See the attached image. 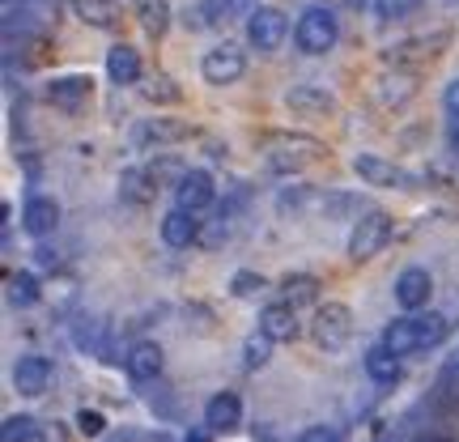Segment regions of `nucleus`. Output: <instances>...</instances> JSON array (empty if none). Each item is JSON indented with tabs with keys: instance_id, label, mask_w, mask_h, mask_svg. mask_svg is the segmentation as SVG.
Returning a JSON list of instances; mask_svg holds the SVG:
<instances>
[{
	"instance_id": "obj_17",
	"label": "nucleus",
	"mask_w": 459,
	"mask_h": 442,
	"mask_svg": "<svg viewBox=\"0 0 459 442\" xmlns=\"http://www.w3.org/2000/svg\"><path fill=\"white\" fill-rule=\"evenodd\" d=\"M162 238H166V247H192V243H200V221H196V213H187V209H170V213L162 217Z\"/></svg>"
},
{
	"instance_id": "obj_40",
	"label": "nucleus",
	"mask_w": 459,
	"mask_h": 442,
	"mask_svg": "<svg viewBox=\"0 0 459 442\" xmlns=\"http://www.w3.org/2000/svg\"><path fill=\"white\" fill-rule=\"evenodd\" d=\"M294 442H344V438L332 426H311V429H302Z\"/></svg>"
},
{
	"instance_id": "obj_31",
	"label": "nucleus",
	"mask_w": 459,
	"mask_h": 442,
	"mask_svg": "<svg viewBox=\"0 0 459 442\" xmlns=\"http://www.w3.org/2000/svg\"><path fill=\"white\" fill-rule=\"evenodd\" d=\"M34 434H39V421H34L30 412H13L0 426V442H34Z\"/></svg>"
},
{
	"instance_id": "obj_29",
	"label": "nucleus",
	"mask_w": 459,
	"mask_h": 442,
	"mask_svg": "<svg viewBox=\"0 0 459 442\" xmlns=\"http://www.w3.org/2000/svg\"><path fill=\"white\" fill-rule=\"evenodd\" d=\"M417 94V85H412V77H404V73H387L383 82H378V99L387 102V107H404V102Z\"/></svg>"
},
{
	"instance_id": "obj_42",
	"label": "nucleus",
	"mask_w": 459,
	"mask_h": 442,
	"mask_svg": "<svg viewBox=\"0 0 459 442\" xmlns=\"http://www.w3.org/2000/svg\"><path fill=\"white\" fill-rule=\"evenodd\" d=\"M443 107H446V111H451V115H459V77H455V82H451V85H446V90H443Z\"/></svg>"
},
{
	"instance_id": "obj_14",
	"label": "nucleus",
	"mask_w": 459,
	"mask_h": 442,
	"mask_svg": "<svg viewBox=\"0 0 459 442\" xmlns=\"http://www.w3.org/2000/svg\"><path fill=\"white\" fill-rule=\"evenodd\" d=\"M243 421V400L234 392H217L209 404H204V426L213 429V434H230V429H238Z\"/></svg>"
},
{
	"instance_id": "obj_24",
	"label": "nucleus",
	"mask_w": 459,
	"mask_h": 442,
	"mask_svg": "<svg viewBox=\"0 0 459 442\" xmlns=\"http://www.w3.org/2000/svg\"><path fill=\"white\" fill-rule=\"evenodd\" d=\"M366 375L375 378V383H383V387H392V383H400V358H395L387 344H375L366 353Z\"/></svg>"
},
{
	"instance_id": "obj_26",
	"label": "nucleus",
	"mask_w": 459,
	"mask_h": 442,
	"mask_svg": "<svg viewBox=\"0 0 459 442\" xmlns=\"http://www.w3.org/2000/svg\"><path fill=\"white\" fill-rule=\"evenodd\" d=\"M136 22L145 26V34L162 39L166 26H170V4H166V0H141V4H136Z\"/></svg>"
},
{
	"instance_id": "obj_5",
	"label": "nucleus",
	"mask_w": 459,
	"mask_h": 442,
	"mask_svg": "<svg viewBox=\"0 0 459 442\" xmlns=\"http://www.w3.org/2000/svg\"><path fill=\"white\" fill-rule=\"evenodd\" d=\"M285 34H290V22L281 9L273 4H255V9H247V43L260 51H277L285 43Z\"/></svg>"
},
{
	"instance_id": "obj_43",
	"label": "nucleus",
	"mask_w": 459,
	"mask_h": 442,
	"mask_svg": "<svg viewBox=\"0 0 459 442\" xmlns=\"http://www.w3.org/2000/svg\"><path fill=\"white\" fill-rule=\"evenodd\" d=\"M34 256H39V264H43V268H56V264H60V256H56V251H48V247H39Z\"/></svg>"
},
{
	"instance_id": "obj_44",
	"label": "nucleus",
	"mask_w": 459,
	"mask_h": 442,
	"mask_svg": "<svg viewBox=\"0 0 459 442\" xmlns=\"http://www.w3.org/2000/svg\"><path fill=\"white\" fill-rule=\"evenodd\" d=\"M187 442H213V429H192V434H187Z\"/></svg>"
},
{
	"instance_id": "obj_16",
	"label": "nucleus",
	"mask_w": 459,
	"mask_h": 442,
	"mask_svg": "<svg viewBox=\"0 0 459 442\" xmlns=\"http://www.w3.org/2000/svg\"><path fill=\"white\" fill-rule=\"evenodd\" d=\"M107 77H111L115 85L141 82V51L132 48V43H115V48L107 51Z\"/></svg>"
},
{
	"instance_id": "obj_36",
	"label": "nucleus",
	"mask_w": 459,
	"mask_h": 442,
	"mask_svg": "<svg viewBox=\"0 0 459 442\" xmlns=\"http://www.w3.org/2000/svg\"><path fill=\"white\" fill-rule=\"evenodd\" d=\"M230 290H234V298H255L264 290V277L260 273H234Z\"/></svg>"
},
{
	"instance_id": "obj_22",
	"label": "nucleus",
	"mask_w": 459,
	"mask_h": 442,
	"mask_svg": "<svg viewBox=\"0 0 459 442\" xmlns=\"http://www.w3.org/2000/svg\"><path fill=\"white\" fill-rule=\"evenodd\" d=\"M73 9L82 17L85 26H94V30H115L119 22H124V9L115 4V0H73Z\"/></svg>"
},
{
	"instance_id": "obj_12",
	"label": "nucleus",
	"mask_w": 459,
	"mask_h": 442,
	"mask_svg": "<svg viewBox=\"0 0 459 442\" xmlns=\"http://www.w3.org/2000/svg\"><path fill=\"white\" fill-rule=\"evenodd\" d=\"M187 136H192V124H183V119H145L132 132V145H175V141H187Z\"/></svg>"
},
{
	"instance_id": "obj_38",
	"label": "nucleus",
	"mask_w": 459,
	"mask_h": 442,
	"mask_svg": "<svg viewBox=\"0 0 459 442\" xmlns=\"http://www.w3.org/2000/svg\"><path fill=\"white\" fill-rule=\"evenodd\" d=\"M77 429H82L85 438H102V429H107V417L94 409H82L77 412Z\"/></svg>"
},
{
	"instance_id": "obj_30",
	"label": "nucleus",
	"mask_w": 459,
	"mask_h": 442,
	"mask_svg": "<svg viewBox=\"0 0 459 442\" xmlns=\"http://www.w3.org/2000/svg\"><path fill=\"white\" fill-rule=\"evenodd\" d=\"M119 192H124L132 204H149L158 187H153V179H149L145 166H141V170H124V179H119Z\"/></svg>"
},
{
	"instance_id": "obj_10",
	"label": "nucleus",
	"mask_w": 459,
	"mask_h": 442,
	"mask_svg": "<svg viewBox=\"0 0 459 442\" xmlns=\"http://www.w3.org/2000/svg\"><path fill=\"white\" fill-rule=\"evenodd\" d=\"M260 332L264 336H273L277 344L298 341V332H302V324H298V307H290L285 298H281V302H268V307L260 311Z\"/></svg>"
},
{
	"instance_id": "obj_18",
	"label": "nucleus",
	"mask_w": 459,
	"mask_h": 442,
	"mask_svg": "<svg viewBox=\"0 0 459 442\" xmlns=\"http://www.w3.org/2000/svg\"><path fill=\"white\" fill-rule=\"evenodd\" d=\"M90 90H94V82H90V77H82V73H68V77H56V82L48 85V102H56V107L73 111V107H82V102L90 99Z\"/></svg>"
},
{
	"instance_id": "obj_2",
	"label": "nucleus",
	"mask_w": 459,
	"mask_h": 442,
	"mask_svg": "<svg viewBox=\"0 0 459 442\" xmlns=\"http://www.w3.org/2000/svg\"><path fill=\"white\" fill-rule=\"evenodd\" d=\"M294 43L307 51V56H328V51L336 48V17H332V9L315 4V9H307V13L298 17Z\"/></svg>"
},
{
	"instance_id": "obj_13",
	"label": "nucleus",
	"mask_w": 459,
	"mask_h": 442,
	"mask_svg": "<svg viewBox=\"0 0 459 442\" xmlns=\"http://www.w3.org/2000/svg\"><path fill=\"white\" fill-rule=\"evenodd\" d=\"M238 9H247V0H200L183 13V22H187V30H213V26L230 22V13H238Z\"/></svg>"
},
{
	"instance_id": "obj_4",
	"label": "nucleus",
	"mask_w": 459,
	"mask_h": 442,
	"mask_svg": "<svg viewBox=\"0 0 459 442\" xmlns=\"http://www.w3.org/2000/svg\"><path fill=\"white\" fill-rule=\"evenodd\" d=\"M311 336L319 349H328V353H336V349H344V344L353 341V311L344 307V302H328V307H319L311 319Z\"/></svg>"
},
{
	"instance_id": "obj_7",
	"label": "nucleus",
	"mask_w": 459,
	"mask_h": 442,
	"mask_svg": "<svg viewBox=\"0 0 459 442\" xmlns=\"http://www.w3.org/2000/svg\"><path fill=\"white\" fill-rule=\"evenodd\" d=\"M353 175H361V183H370V187H412L409 170H400L395 162L378 158V153H358L353 158Z\"/></svg>"
},
{
	"instance_id": "obj_19",
	"label": "nucleus",
	"mask_w": 459,
	"mask_h": 442,
	"mask_svg": "<svg viewBox=\"0 0 459 442\" xmlns=\"http://www.w3.org/2000/svg\"><path fill=\"white\" fill-rule=\"evenodd\" d=\"M285 107L298 115H332L336 111V99H332L328 90H319V85H294L285 94Z\"/></svg>"
},
{
	"instance_id": "obj_3",
	"label": "nucleus",
	"mask_w": 459,
	"mask_h": 442,
	"mask_svg": "<svg viewBox=\"0 0 459 442\" xmlns=\"http://www.w3.org/2000/svg\"><path fill=\"white\" fill-rule=\"evenodd\" d=\"M387 238H392V217L378 213V209H370V213H361L358 221H353V234H349V256L358 264L375 260L378 251L387 247Z\"/></svg>"
},
{
	"instance_id": "obj_11",
	"label": "nucleus",
	"mask_w": 459,
	"mask_h": 442,
	"mask_svg": "<svg viewBox=\"0 0 459 442\" xmlns=\"http://www.w3.org/2000/svg\"><path fill=\"white\" fill-rule=\"evenodd\" d=\"M429 294H434V277H429L426 268H404V273L395 277V302H400L404 311L429 307Z\"/></svg>"
},
{
	"instance_id": "obj_39",
	"label": "nucleus",
	"mask_w": 459,
	"mask_h": 442,
	"mask_svg": "<svg viewBox=\"0 0 459 442\" xmlns=\"http://www.w3.org/2000/svg\"><path fill=\"white\" fill-rule=\"evenodd\" d=\"M459 366L455 361H451V366H446L443 370V378H438V392H443V404H459Z\"/></svg>"
},
{
	"instance_id": "obj_27",
	"label": "nucleus",
	"mask_w": 459,
	"mask_h": 442,
	"mask_svg": "<svg viewBox=\"0 0 459 442\" xmlns=\"http://www.w3.org/2000/svg\"><path fill=\"white\" fill-rule=\"evenodd\" d=\"M4 285H9V302H13V307H34V302H39V277H34L30 268L9 273Z\"/></svg>"
},
{
	"instance_id": "obj_35",
	"label": "nucleus",
	"mask_w": 459,
	"mask_h": 442,
	"mask_svg": "<svg viewBox=\"0 0 459 442\" xmlns=\"http://www.w3.org/2000/svg\"><path fill=\"white\" fill-rule=\"evenodd\" d=\"M421 9V0H375V13L383 22H400V17H409Z\"/></svg>"
},
{
	"instance_id": "obj_20",
	"label": "nucleus",
	"mask_w": 459,
	"mask_h": 442,
	"mask_svg": "<svg viewBox=\"0 0 459 442\" xmlns=\"http://www.w3.org/2000/svg\"><path fill=\"white\" fill-rule=\"evenodd\" d=\"M124 366H128V375L136 378V383H149V378L162 375V349L153 341H141L128 349V358H124Z\"/></svg>"
},
{
	"instance_id": "obj_9",
	"label": "nucleus",
	"mask_w": 459,
	"mask_h": 442,
	"mask_svg": "<svg viewBox=\"0 0 459 442\" xmlns=\"http://www.w3.org/2000/svg\"><path fill=\"white\" fill-rule=\"evenodd\" d=\"M213 196H217V187L209 170H187L179 179V187H175V204L187 209V213H204L213 204Z\"/></svg>"
},
{
	"instance_id": "obj_45",
	"label": "nucleus",
	"mask_w": 459,
	"mask_h": 442,
	"mask_svg": "<svg viewBox=\"0 0 459 442\" xmlns=\"http://www.w3.org/2000/svg\"><path fill=\"white\" fill-rule=\"evenodd\" d=\"M412 442H451V438H443V434H417Z\"/></svg>"
},
{
	"instance_id": "obj_41",
	"label": "nucleus",
	"mask_w": 459,
	"mask_h": 442,
	"mask_svg": "<svg viewBox=\"0 0 459 442\" xmlns=\"http://www.w3.org/2000/svg\"><path fill=\"white\" fill-rule=\"evenodd\" d=\"M34 442H68V429L60 426V421H51V426H39Z\"/></svg>"
},
{
	"instance_id": "obj_6",
	"label": "nucleus",
	"mask_w": 459,
	"mask_h": 442,
	"mask_svg": "<svg viewBox=\"0 0 459 442\" xmlns=\"http://www.w3.org/2000/svg\"><path fill=\"white\" fill-rule=\"evenodd\" d=\"M200 73H204V82H209V85H230V82H238V77L247 73L243 48H234V43H221V48L204 51V60H200Z\"/></svg>"
},
{
	"instance_id": "obj_21",
	"label": "nucleus",
	"mask_w": 459,
	"mask_h": 442,
	"mask_svg": "<svg viewBox=\"0 0 459 442\" xmlns=\"http://www.w3.org/2000/svg\"><path fill=\"white\" fill-rule=\"evenodd\" d=\"M383 344L392 349L395 358H409V353H417V349H421V328H417V315H404V319L387 324Z\"/></svg>"
},
{
	"instance_id": "obj_1",
	"label": "nucleus",
	"mask_w": 459,
	"mask_h": 442,
	"mask_svg": "<svg viewBox=\"0 0 459 442\" xmlns=\"http://www.w3.org/2000/svg\"><path fill=\"white\" fill-rule=\"evenodd\" d=\"M264 153H268V166L277 175H294L302 166H311L324 158V145L315 136H285V132H273L264 136Z\"/></svg>"
},
{
	"instance_id": "obj_15",
	"label": "nucleus",
	"mask_w": 459,
	"mask_h": 442,
	"mask_svg": "<svg viewBox=\"0 0 459 442\" xmlns=\"http://www.w3.org/2000/svg\"><path fill=\"white\" fill-rule=\"evenodd\" d=\"M22 226H26L30 238H48L51 230L60 226V204L51 196H30L26 209H22Z\"/></svg>"
},
{
	"instance_id": "obj_28",
	"label": "nucleus",
	"mask_w": 459,
	"mask_h": 442,
	"mask_svg": "<svg viewBox=\"0 0 459 442\" xmlns=\"http://www.w3.org/2000/svg\"><path fill=\"white\" fill-rule=\"evenodd\" d=\"M187 170H192V166H183L179 158H170V153H166V158H153V162L145 166V175L153 179V187H179V179Z\"/></svg>"
},
{
	"instance_id": "obj_8",
	"label": "nucleus",
	"mask_w": 459,
	"mask_h": 442,
	"mask_svg": "<svg viewBox=\"0 0 459 442\" xmlns=\"http://www.w3.org/2000/svg\"><path fill=\"white\" fill-rule=\"evenodd\" d=\"M51 375H56V370H51V361L43 358V353H22L13 366V387L22 395H48Z\"/></svg>"
},
{
	"instance_id": "obj_34",
	"label": "nucleus",
	"mask_w": 459,
	"mask_h": 442,
	"mask_svg": "<svg viewBox=\"0 0 459 442\" xmlns=\"http://www.w3.org/2000/svg\"><path fill=\"white\" fill-rule=\"evenodd\" d=\"M141 94H145L149 102H179L175 82H170V77H162V73H158V77H149V82L141 85Z\"/></svg>"
},
{
	"instance_id": "obj_32",
	"label": "nucleus",
	"mask_w": 459,
	"mask_h": 442,
	"mask_svg": "<svg viewBox=\"0 0 459 442\" xmlns=\"http://www.w3.org/2000/svg\"><path fill=\"white\" fill-rule=\"evenodd\" d=\"M273 336H264V332H255V336H247L243 344V366L247 370H260V366H268V358H273Z\"/></svg>"
},
{
	"instance_id": "obj_25",
	"label": "nucleus",
	"mask_w": 459,
	"mask_h": 442,
	"mask_svg": "<svg viewBox=\"0 0 459 442\" xmlns=\"http://www.w3.org/2000/svg\"><path fill=\"white\" fill-rule=\"evenodd\" d=\"M281 298L290 307H311V302H319V281L307 277V273H290L281 281Z\"/></svg>"
},
{
	"instance_id": "obj_33",
	"label": "nucleus",
	"mask_w": 459,
	"mask_h": 442,
	"mask_svg": "<svg viewBox=\"0 0 459 442\" xmlns=\"http://www.w3.org/2000/svg\"><path fill=\"white\" fill-rule=\"evenodd\" d=\"M417 328H421V349H434V344L446 341L451 319H446V315H417Z\"/></svg>"
},
{
	"instance_id": "obj_37",
	"label": "nucleus",
	"mask_w": 459,
	"mask_h": 442,
	"mask_svg": "<svg viewBox=\"0 0 459 442\" xmlns=\"http://www.w3.org/2000/svg\"><path fill=\"white\" fill-rule=\"evenodd\" d=\"M221 238H230V217H213L209 226H200V243L204 247H221Z\"/></svg>"
},
{
	"instance_id": "obj_23",
	"label": "nucleus",
	"mask_w": 459,
	"mask_h": 442,
	"mask_svg": "<svg viewBox=\"0 0 459 442\" xmlns=\"http://www.w3.org/2000/svg\"><path fill=\"white\" fill-rule=\"evenodd\" d=\"M443 48H446V34H434V39H412V43H400V48L387 51V60H392L395 68L421 65V60H434Z\"/></svg>"
}]
</instances>
